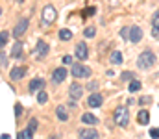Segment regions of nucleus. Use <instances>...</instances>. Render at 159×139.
Wrapping results in <instances>:
<instances>
[{"instance_id": "4be33fe9", "label": "nucleus", "mask_w": 159, "mask_h": 139, "mask_svg": "<svg viewBox=\"0 0 159 139\" xmlns=\"http://www.w3.org/2000/svg\"><path fill=\"white\" fill-rule=\"evenodd\" d=\"M141 86H143V84H141L139 80H131V82H129V86H128V89H129L131 93H135V91H139V89H141Z\"/></svg>"}, {"instance_id": "f8f14e48", "label": "nucleus", "mask_w": 159, "mask_h": 139, "mask_svg": "<svg viewBox=\"0 0 159 139\" xmlns=\"http://www.w3.org/2000/svg\"><path fill=\"white\" fill-rule=\"evenodd\" d=\"M43 87H44V80H43V78H34V80L30 82V87H28V89H30V93H37V91H41Z\"/></svg>"}, {"instance_id": "f704fd0d", "label": "nucleus", "mask_w": 159, "mask_h": 139, "mask_svg": "<svg viewBox=\"0 0 159 139\" xmlns=\"http://www.w3.org/2000/svg\"><path fill=\"white\" fill-rule=\"evenodd\" d=\"M152 22H154V24H159V11L156 13V15H154V19H152Z\"/></svg>"}, {"instance_id": "f03ea898", "label": "nucleus", "mask_w": 159, "mask_h": 139, "mask_svg": "<svg viewBox=\"0 0 159 139\" xmlns=\"http://www.w3.org/2000/svg\"><path fill=\"white\" fill-rule=\"evenodd\" d=\"M113 117H115V123H117V126H120V128H126V126H128V123H129L128 109H126V108H122V106H119V108L115 109Z\"/></svg>"}, {"instance_id": "cd10ccee", "label": "nucleus", "mask_w": 159, "mask_h": 139, "mask_svg": "<svg viewBox=\"0 0 159 139\" xmlns=\"http://www.w3.org/2000/svg\"><path fill=\"white\" fill-rule=\"evenodd\" d=\"M124 82L126 80H133V72H129V71H126V72H122V76H120Z\"/></svg>"}, {"instance_id": "423d86ee", "label": "nucleus", "mask_w": 159, "mask_h": 139, "mask_svg": "<svg viewBox=\"0 0 159 139\" xmlns=\"http://www.w3.org/2000/svg\"><path fill=\"white\" fill-rule=\"evenodd\" d=\"M48 50H50V46L46 41H37V45H35V58H44L46 54H48Z\"/></svg>"}, {"instance_id": "f257e3e1", "label": "nucleus", "mask_w": 159, "mask_h": 139, "mask_svg": "<svg viewBox=\"0 0 159 139\" xmlns=\"http://www.w3.org/2000/svg\"><path fill=\"white\" fill-rule=\"evenodd\" d=\"M154 63H156V54L150 52V50H144L137 59L139 69H150V67H154Z\"/></svg>"}, {"instance_id": "393cba45", "label": "nucleus", "mask_w": 159, "mask_h": 139, "mask_svg": "<svg viewBox=\"0 0 159 139\" xmlns=\"http://www.w3.org/2000/svg\"><path fill=\"white\" fill-rule=\"evenodd\" d=\"M7 39H9V34H7V32L4 30V32L0 34V45L4 46V45H6V43H7Z\"/></svg>"}, {"instance_id": "412c9836", "label": "nucleus", "mask_w": 159, "mask_h": 139, "mask_svg": "<svg viewBox=\"0 0 159 139\" xmlns=\"http://www.w3.org/2000/svg\"><path fill=\"white\" fill-rule=\"evenodd\" d=\"M19 137H20V139H34V130L28 126L26 130H22V132L19 134Z\"/></svg>"}, {"instance_id": "9d476101", "label": "nucleus", "mask_w": 159, "mask_h": 139, "mask_svg": "<svg viewBox=\"0 0 159 139\" xmlns=\"http://www.w3.org/2000/svg\"><path fill=\"white\" fill-rule=\"evenodd\" d=\"M26 71H28L26 67H15V69H11L9 76H11V80H20L26 76Z\"/></svg>"}, {"instance_id": "ddd939ff", "label": "nucleus", "mask_w": 159, "mask_h": 139, "mask_svg": "<svg viewBox=\"0 0 159 139\" xmlns=\"http://www.w3.org/2000/svg\"><path fill=\"white\" fill-rule=\"evenodd\" d=\"M26 28H28V19H22V21L15 26V32H13V34H15V37H17V39H19V37H22V34L26 32Z\"/></svg>"}, {"instance_id": "1a4fd4ad", "label": "nucleus", "mask_w": 159, "mask_h": 139, "mask_svg": "<svg viewBox=\"0 0 159 139\" xmlns=\"http://www.w3.org/2000/svg\"><path fill=\"white\" fill-rule=\"evenodd\" d=\"M143 39V30L139 26H131V32H129V41L131 43H139Z\"/></svg>"}, {"instance_id": "dca6fc26", "label": "nucleus", "mask_w": 159, "mask_h": 139, "mask_svg": "<svg viewBox=\"0 0 159 139\" xmlns=\"http://www.w3.org/2000/svg\"><path fill=\"white\" fill-rule=\"evenodd\" d=\"M22 50H24V46H22V41H17L13 48H11V54H13V58H20L22 56Z\"/></svg>"}, {"instance_id": "4468645a", "label": "nucleus", "mask_w": 159, "mask_h": 139, "mask_svg": "<svg viewBox=\"0 0 159 139\" xmlns=\"http://www.w3.org/2000/svg\"><path fill=\"white\" fill-rule=\"evenodd\" d=\"M76 56H78L81 61H83V59H87V56H89V54H87V45H85L83 41L76 45Z\"/></svg>"}, {"instance_id": "aec40b11", "label": "nucleus", "mask_w": 159, "mask_h": 139, "mask_svg": "<svg viewBox=\"0 0 159 139\" xmlns=\"http://www.w3.org/2000/svg\"><path fill=\"white\" fill-rule=\"evenodd\" d=\"M111 63H113V65H120V63H122V54H120L119 50H115V52L111 54Z\"/></svg>"}, {"instance_id": "bb28decb", "label": "nucleus", "mask_w": 159, "mask_h": 139, "mask_svg": "<svg viewBox=\"0 0 159 139\" xmlns=\"http://www.w3.org/2000/svg\"><path fill=\"white\" fill-rule=\"evenodd\" d=\"M129 32H131V28H122V30H120V35H122L124 39H129Z\"/></svg>"}, {"instance_id": "39448f33", "label": "nucleus", "mask_w": 159, "mask_h": 139, "mask_svg": "<svg viewBox=\"0 0 159 139\" xmlns=\"http://www.w3.org/2000/svg\"><path fill=\"white\" fill-rule=\"evenodd\" d=\"M69 95H70L72 100H80V98L83 96V87H81V84H70Z\"/></svg>"}, {"instance_id": "5701e85b", "label": "nucleus", "mask_w": 159, "mask_h": 139, "mask_svg": "<svg viewBox=\"0 0 159 139\" xmlns=\"http://www.w3.org/2000/svg\"><path fill=\"white\" fill-rule=\"evenodd\" d=\"M83 34H85V37H94V35H96V28H94V26H87Z\"/></svg>"}, {"instance_id": "9b49d317", "label": "nucleus", "mask_w": 159, "mask_h": 139, "mask_svg": "<svg viewBox=\"0 0 159 139\" xmlns=\"http://www.w3.org/2000/svg\"><path fill=\"white\" fill-rule=\"evenodd\" d=\"M80 139H98V132L94 128H83L80 132Z\"/></svg>"}, {"instance_id": "2f4dec72", "label": "nucleus", "mask_w": 159, "mask_h": 139, "mask_svg": "<svg viewBox=\"0 0 159 139\" xmlns=\"http://www.w3.org/2000/svg\"><path fill=\"white\" fill-rule=\"evenodd\" d=\"M28 126L35 132V130H37V119H30V124H28Z\"/></svg>"}, {"instance_id": "f3484780", "label": "nucleus", "mask_w": 159, "mask_h": 139, "mask_svg": "<svg viewBox=\"0 0 159 139\" xmlns=\"http://www.w3.org/2000/svg\"><path fill=\"white\" fill-rule=\"evenodd\" d=\"M56 113H57V119L59 121H67L69 119V113H67V108L65 106H57L56 108Z\"/></svg>"}, {"instance_id": "0eeeda50", "label": "nucleus", "mask_w": 159, "mask_h": 139, "mask_svg": "<svg viewBox=\"0 0 159 139\" xmlns=\"http://www.w3.org/2000/svg\"><path fill=\"white\" fill-rule=\"evenodd\" d=\"M65 78H67V69H63V67H59L52 72V84H61Z\"/></svg>"}, {"instance_id": "473e14b6", "label": "nucleus", "mask_w": 159, "mask_h": 139, "mask_svg": "<svg viewBox=\"0 0 159 139\" xmlns=\"http://www.w3.org/2000/svg\"><path fill=\"white\" fill-rule=\"evenodd\" d=\"M63 63H65V65H70V63H72V58H70V56H63Z\"/></svg>"}, {"instance_id": "7c9ffc66", "label": "nucleus", "mask_w": 159, "mask_h": 139, "mask_svg": "<svg viewBox=\"0 0 159 139\" xmlns=\"http://www.w3.org/2000/svg\"><path fill=\"white\" fill-rule=\"evenodd\" d=\"M20 113H22V108H20V104H15V117L19 119V117H20Z\"/></svg>"}, {"instance_id": "c9c22d12", "label": "nucleus", "mask_w": 159, "mask_h": 139, "mask_svg": "<svg viewBox=\"0 0 159 139\" xmlns=\"http://www.w3.org/2000/svg\"><path fill=\"white\" fill-rule=\"evenodd\" d=\"M141 102H143V104H148V102H150V96H143Z\"/></svg>"}, {"instance_id": "6e6552de", "label": "nucleus", "mask_w": 159, "mask_h": 139, "mask_svg": "<svg viewBox=\"0 0 159 139\" xmlns=\"http://www.w3.org/2000/svg\"><path fill=\"white\" fill-rule=\"evenodd\" d=\"M87 104H89L91 108H100V106L104 104V96H102L100 93H93V95L87 98Z\"/></svg>"}, {"instance_id": "c85d7f7f", "label": "nucleus", "mask_w": 159, "mask_h": 139, "mask_svg": "<svg viewBox=\"0 0 159 139\" xmlns=\"http://www.w3.org/2000/svg\"><path fill=\"white\" fill-rule=\"evenodd\" d=\"M150 137L152 139H159V128H152V130H150Z\"/></svg>"}, {"instance_id": "c756f323", "label": "nucleus", "mask_w": 159, "mask_h": 139, "mask_svg": "<svg viewBox=\"0 0 159 139\" xmlns=\"http://www.w3.org/2000/svg\"><path fill=\"white\" fill-rule=\"evenodd\" d=\"M152 35H154L156 39H159V24H154V28H152Z\"/></svg>"}, {"instance_id": "6ab92c4d", "label": "nucleus", "mask_w": 159, "mask_h": 139, "mask_svg": "<svg viewBox=\"0 0 159 139\" xmlns=\"http://www.w3.org/2000/svg\"><path fill=\"white\" fill-rule=\"evenodd\" d=\"M59 39H61V41H69V39H72V32L67 30V28L59 30Z\"/></svg>"}, {"instance_id": "7ed1b4c3", "label": "nucleus", "mask_w": 159, "mask_h": 139, "mask_svg": "<svg viewBox=\"0 0 159 139\" xmlns=\"http://www.w3.org/2000/svg\"><path fill=\"white\" fill-rule=\"evenodd\" d=\"M56 17H57V11H56V7L54 6H44L43 7V22L44 24H52L54 21H56Z\"/></svg>"}, {"instance_id": "e433bc0d", "label": "nucleus", "mask_w": 159, "mask_h": 139, "mask_svg": "<svg viewBox=\"0 0 159 139\" xmlns=\"http://www.w3.org/2000/svg\"><path fill=\"white\" fill-rule=\"evenodd\" d=\"M2 139H11V137H9L7 134H2Z\"/></svg>"}, {"instance_id": "a211bd4d", "label": "nucleus", "mask_w": 159, "mask_h": 139, "mask_svg": "<svg viewBox=\"0 0 159 139\" xmlns=\"http://www.w3.org/2000/svg\"><path fill=\"white\" fill-rule=\"evenodd\" d=\"M81 123H85V124H96L98 121H96V117L93 113H83L81 115Z\"/></svg>"}, {"instance_id": "a878e982", "label": "nucleus", "mask_w": 159, "mask_h": 139, "mask_svg": "<svg viewBox=\"0 0 159 139\" xmlns=\"http://www.w3.org/2000/svg\"><path fill=\"white\" fill-rule=\"evenodd\" d=\"M0 61H2V69H7V56H6V52H0Z\"/></svg>"}, {"instance_id": "20e7f679", "label": "nucleus", "mask_w": 159, "mask_h": 139, "mask_svg": "<svg viewBox=\"0 0 159 139\" xmlns=\"http://www.w3.org/2000/svg\"><path fill=\"white\" fill-rule=\"evenodd\" d=\"M70 72H72V76H74V78H87V76H91V69H89V67H85V65H81V63L72 65Z\"/></svg>"}, {"instance_id": "72a5a7b5", "label": "nucleus", "mask_w": 159, "mask_h": 139, "mask_svg": "<svg viewBox=\"0 0 159 139\" xmlns=\"http://www.w3.org/2000/svg\"><path fill=\"white\" fill-rule=\"evenodd\" d=\"M89 89H91V91L98 89V84H96V82H91V84H89Z\"/></svg>"}, {"instance_id": "2eb2a0df", "label": "nucleus", "mask_w": 159, "mask_h": 139, "mask_svg": "<svg viewBox=\"0 0 159 139\" xmlns=\"http://www.w3.org/2000/svg\"><path fill=\"white\" fill-rule=\"evenodd\" d=\"M137 123H139V124H148V123H150V113H148V109H141V111L137 113Z\"/></svg>"}, {"instance_id": "b1692460", "label": "nucleus", "mask_w": 159, "mask_h": 139, "mask_svg": "<svg viewBox=\"0 0 159 139\" xmlns=\"http://www.w3.org/2000/svg\"><path fill=\"white\" fill-rule=\"evenodd\" d=\"M46 100H48V95L44 91H41L39 95H37V102H39V104H46Z\"/></svg>"}]
</instances>
